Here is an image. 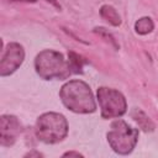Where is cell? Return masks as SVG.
Returning <instances> with one entry per match:
<instances>
[{"label":"cell","instance_id":"obj_8","mask_svg":"<svg viewBox=\"0 0 158 158\" xmlns=\"http://www.w3.org/2000/svg\"><path fill=\"white\" fill-rule=\"evenodd\" d=\"M131 116H132V118L137 122V125L139 126V128H141L142 131H144V132H152V131H154L156 126H154L153 121H152V120L146 115V112L142 111L141 109L135 107V109L131 111Z\"/></svg>","mask_w":158,"mask_h":158},{"label":"cell","instance_id":"obj_4","mask_svg":"<svg viewBox=\"0 0 158 158\" xmlns=\"http://www.w3.org/2000/svg\"><path fill=\"white\" fill-rule=\"evenodd\" d=\"M107 142L117 154H128L136 147L138 141V130L131 127L123 120H115L111 123L110 131L106 133Z\"/></svg>","mask_w":158,"mask_h":158},{"label":"cell","instance_id":"obj_3","mask_svg":"<svg viewBox=\"0 0 158 158\" xmlns=\"http://www.w3.org/2000/svg\"><path fill=\"white\" fill-rule=\"evenodd\" d=\"M35 132L37 138L43 143H58L68 135L67 118L58 112H44L36 121Z\"/></svg>","mask_w":158,"mask_h":158},{"label":"cell","instance_id":"obj_10","mask_svg":"<svg viewBox=\"0 0 158 158\" xmlns=\"http://www.w3.org/2000/svg\"><path fill=\"white\" fill-rule=\"evenodd\" d=\"M68 63H69L72 74H81L83 67H84V64L88 63V60L84 57H81L80 54H78L73 51H69L68 52Z\"/></svg>","mask_w":158,"mask_h":158},{"label":"cell","instance_id":"obj_13","mask_svg":"<svg viewBox=\"0 0 158 158\" xmlns=\"http://www.w3.org/2000/svg\"><path fill=\"white\" fill-rule=\"evenodd\" d=\"M63 157H84L81 153L79 152H75V151H69V152H65L63 153Z\"/></svg>","mask_w":158,"mask_h":158},{"label":"cell","instance_id":"obj_2","mask_svg":"<svg viewBox=\"0 0 158 158\" xmlns=\"http://www.w3.org/2000/svg\"><path fill=\"white\" fill-rule=\"evenodd\" d=\"M35 69L40 78L44 80L51 79H67L72 75V70L67 59H64L63 54L53 51L44 49L40 52L35 58Z\"/></svg>","mask_w":158,"mask_h":158},{"label":"cell","instance_id":"obj_15","mask_svg":"<svg viewBox=\"0 0 158 158\" xmlns=\"http://www.w3.org/2000/svg\"><path fill=\"white\" fill-rule=\"evenodd\" d=\"M47 2H49V4H52L54 7H57V9H59L60 10V5H59V2L57 1V0H46Z\"/></svg>","mask_w":158,"mask_h":158},{"label":"cell","instance_id":"obj_7","mask_svg":"<svg viewBox=\"0 0 158 158\" xmlns=\"http://www.w3.org/2000/svg\"><path fill=\"white\" fill-rule=\"evenodd\" d=\"M21 132V123L14 115H2L0 117V144L12 146Z\"/></svg>","mask_w":158,"mask_h":158},{"label":"cell","instance_id":"obj_9","mask_svg":"<svg viewBox=\"0 0 158 158\" xmlns=\"http://www.w3.org/2000/svg\"><path fill=\"white\" fill-rule=\"evenodd\" d=\"M100 16L115 27L121 25V17L117 14V11L115 10V7L111 5H102L100 7Z\"/></svg>","mask_w":158,"mask_h":158},{"label":"cell","instance_id":"obj_11","mask_svg":"<svg viewBox=\"0 0 158 158\" xmlns=\"http://www.w3.org/2000/svg\"><path fill=\"white\" fill-rule=\"evenodd\" d=\"M153 28H154V23H153L152 19L148 17V16L138 19L135 23V31L138 35H147V33L152 32Z\"/></svg>","mask_w":158,"mask_h":158},{"label":"cell","instance_id":"obj_5","mask_svg":"<svg viewBox=\"0 0 158 158\" xmlns=\"http://www.w3.org/2000/svg\"><path fill=\"white\" fill-rule=\"evenodd\" d=\"M98 101L101 110V117L105 120L121 117L127 111V102L122 93L116 89L100 86L96 91Z\"/></svg>","mask_w":158,"mask_h":158},{"label":"cell","instance_id":"obj_1","mask_svg":"<svg viewBox=\"0 0 158 158\" xmlns=\"http://www.w3.org/2000/svg\"><path fill=\"white\" fill-rule=\"evenodd\" d=\"M63 105L77 114H91L96 110V102L90 86L79 79L67 81L59 91Z\"/></svg>","mask_w":158,"mask_h":158},{"label":"cell","instance_id":"obj_12","mask_svg":"<svg viewBox=\"0 0 158 158\" xmlns=\"http://www.w3.org/2000/svg\"><path fill=\"white\" fill-rule=\"evenodd\" d=\"M93 31H94L95 33H98L99 36H101L106 42H110V43L114 46V48H115V49H118V44H117L116 40L114 38V36H112L107 30H105L104 27H95Z\"/></svg>","mask_w":158,"mask_h":158},{"label":"cell","instance_id":"obj_16","mask_svg":"<svg viewBox=\"0 0 158 158\" xmlns=\"http://www.w3.org/2000/svg\"><path fill=\"white\" fill-rule=\"evenodd\" d=\"M7 1H20V2H36L37 0H7Z\"/></svg>","mask_w":158,"mask_h":158},{"label":"cell","instance_id":"obj_6","mask_svg":"<svg viewBox=\"0 0 158 158\" xmlns=\"http://www.w3.org/2000/svg\"><path fill=\"white\" fill-rule=\"evenodd\" d=\"M25 59V51L22 46L17 42H10L1 56L0 60V75L7 77L16 72V69L22 64Z\"/></svg>","mask_w":158,"mask_h":158},{"label":"cell","instance_id":"obj_14","mask_svg":"<svg viewBox=\"0 0 158 158\" xmlns=\"http://www.w3.org/2000/svg\"><path fill=\"white\" fill-rule=\"evenodd\" d=\"M25 157H30V158H31V157H37V158H40V157H43V154L33 149V151H31V152L26 153V154H25Z\"/></svg>","mask_w":158,"mask_h":158}]
</instances>
